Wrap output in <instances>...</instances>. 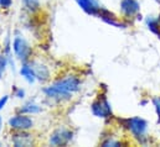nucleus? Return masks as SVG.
<instances>
[{"label": "nucleus", "mask_w": 160, "mask_h": 147, "mask_svg": "<svg viewBox=\"0 0 160 147\" xmlns=\"http://www.w3.org/2000/svg\"><path fill=\"white\" fill-rule=\"evenodd\" d=\"M99 145L103 147H119L123 146L124 142L119 139H116L114 136H106L104 140H102L99 142Z\"/></svg>", "instance_id": "obj_16"}, {"label": "nucleus", "mask_w": 160, "mask_h": 147, "mask_svg": "<svg viewBox=\"0 0 160 147\" xmlns=\"http://www.w3.org/2000/svg\"><path fill=\"white\" fill-rule=\"evenodd\" d=\"M19 74L22 77V79L29 83V84H34L36 80V75L34 72V68L30 64V62H25V63H21V66L19 67Z\"/></svg>", "instance_id": "obj_13"}, {"label": "nucleus", "mask_w": 160, "mask_h": 147, "mask_svg": "<svg viewBox=\"0 0 160 147\" xmlns=\"http://www.w3.org/2000/svg\"><path fill=\"white\" fill-rule=\"evenodd\" d=\"M144 22H145V26L148 27V30L157 35L160 41V14L158 16H153V15H149L144 19Z\"/></svg>", "instance_id": "obj_14"}, {"label": "nucleus", "mask_w": 160, "mask_h": 147, "mask_svg": "<svg viewBox=\"0 0 160 147\" xmlns=\"http://www.w3.org/2000/svg\"><path fill=\"white\" fill-rule=\"evenodd\" d=\"M0 146H2V141L1 140H0Z\"/></svg>", "instance_id": "obj_25"}, {"label": "nucleus", "mask_w": 160, "mask_h": 147, "mask_svg": "<svg viewBox=\"0 0 160 147\" xmlns=\"http://www.w3.org/2000/svg\"><path fill=\"white\" fill-rule=\"evenodd\" d=\"M98 19H101L103 22H106L107 25H111L112 27H116V29H122V30H125L129 27L130 24H128L127 21H124L120 16H117L113 11L106 9L104 6L102 7L99 15H98Z\"/></svg>", "instance_id": "obj_10"}, {"label": "nucleus", "mask_w": 160, "mask_h": 147, "mask_svg": "<svg viewBox=\"0 0 160 147\" xmlns=\"http://www.w3.org/2000/svg\"><path fill=\"white\" fill-rule=\"evenodd\" d=\"M142 5L139 0H120L119 2V15L120 17L130 24L135 20L137 15L140 12Z\"/></svg>", "instance_id": "obj_7"}, {"label": "nucleus", "mask_w": 160, "mask_h": 147, "mask_svg": "<svg viewBox=\"0 0 160 147\" xmlns=\"http://www.w3.org/2000/svg\"><path fill=\"white\" fill-rule=\"evenodd\" d=\"M8 67H9L8 58H6V56H5L4 53H1V55H0V79L4 77V73H5V71L8 69Z\"/></svg>", "instance_id": "obj_18"}, {"label": "nucleus", "mask_w": 160, "mask_h": 147, "mask_svg": "<svg viewBox=\"0 0 160 147\" xmlns=\"http://www.w3.org/2000/svg\"><path fill=\"white\" fill-rule=\"evenodd\" d=\"M12 90H14L12 94H14V97H15L16 99H19V100H24V99H25V97H26V90H25L24 88L14 85Z\"/></svg>", "instance_id": "obj_19"}, {"label": "nucleus", "mask_w": 160, "mask_h": 147, "mask_svg": "<svg viewBox=\"0 0 160 147\" xmlns=\"http://www.w3.org/2000/svg\"><path fill=\"white\" fill-rule=\"evenodd\" d=\"M1 53H2V46L0 45V55H1Z\"/></svg>", "instance_id": "obj_24"}, {"label": "nucleus", "mask_w": 160, "mask_h": 147, "mask_svg": "<svg viewBox=\"0 0 160 147\" xmlns=\"http://www.w3.org/2000/svg\"><path fill=\"white\" fill-rule=\"evenodd\" d=\"M16 111L34 116V115H39V114L42 112V105H41L40 103H38L36 100L30 99V100H26L20 108H18Z\"/></svg>", "instance_id": "obj_12"}, {"label": "nucleus", "mask_w": 160, "mask_h": 147, "mask_svg": "<svg viewBox=\"0 0 160 147\" xmlns=\"http://www.w3.org/2000/svg\"><path fill=\"white\" fill-rule=\"evenodd\" d=\"M8 102H9V95H2V97H0V111L6 107Z\"/></svg>", "instance_id": "obj_21"}, {"label": "nucleus", "mask_w": 160, "mask_h": 147, "mask_svg": "<svg viewBox=\"0 0 160 147\" xmlns=\"http://www.w3.org/2000/svg\"><path fill=\"white\" fill-rule=\"evenodd\" d=\"M12 5V0H0V9L9 10Z\"/></svg>", "instance_id": "obj_20"}, {"label": "nucleus", "mask_w": 160, "mask_h": 147, "mask_svg": "<svg viewBox=\"0 0 160 147\" xmlns=\"http://www.w3.org/2000/svg\"><path fill=\"white\" fill-rule=\"evenodd\" d=\"M10 144L15 147H29L36 145V136L32 131H11Z\"/></svg>", "instance_id": "obj_8"}, {"label": "nucleus", "mask_w": 160, "mask_h": 147, "mask_svg": "<svg viewBox=\"0 0 160 147\" xmlns=\"http://www.w3.org/2000/svg\"><path fill=\"white\" fill-rule=\"evenodd\" d=\"M2 127H4V120H2V116L0 115V131L2 130Z\"/></svg>", "instance_id": "obj_22"}, {"label": "nucleus", "mask_w": 160, "mask_h": 147, "mask_svg": "<svg viewBox=\"0 0 160 147\" xmlns=\"http://www.w3.org/2000/svg\"><path fill=\"white\" fill-rule=\"evenodd\" d=\"M53 88H56L58 92L73 97L76 93H78L82 88V79L77 74L67 73L63 74L62 77H58L56 79H53L50 83Z\"/></svg>", "instance_id": "obj_2"}, {"label": "nucleus", "mask_w": 160, "mask_h": 147, "mask_svg": "<svg viewBox=\"0 0 160 147\" xmlns=\"http://www.w3.org/2000/svg\"><path fill=\"white\" fill-rule=\"evenodd\" d=\"M89 110L92 112V115L97 119H103V120H109L114 116L113 114V108L111 102L108 100V97L106 93H99L96 99L91 103L89 105Z\"/></svg>", "instance_id": "obj_4"}, {"label": "nucleus", "mask_w": 160, "mask_h": 147, "mask_svg": "<svg viewBox=\"0 0 160 147\" xmlns=\"http://www.w3.org/2000/svg\"><path fill=\"white\" fill-rule=\"evenodd\" d=\"M120 127L130 135V137L139 145L147 146L150 144L149 136V122L142 116H130V117H117Z\"/></svg>", "instance_id": "obj_1"}, {"label": "nucleus", "mask_w": 160, "mask_h": 147, "mask_svg": "<svg viewBox=\"0 0 160 147\" xmlns=\"http://www.w3.org/2000/svg\"><path fill=\"white\" fill-rule=\"evenodd\" d=\"M148 103H149V100H143V102H140V105H142V107H145Z\"/></svg>", "instance_id": "obj_23"}, {"label": "nucleus", "mask_w": 160, "mask_h": 147, "mask_svg": "<svg viewBox=\"0 0 160 147\" xmlns=\"http://www.w3.org/2000/svg\"><path fill=\"white\" fill-rule=\"evenodd\" d=\"M75 140V131L65 125L55 127L47 136V144L50 146H68Z\"/></svg>", "instance_id": "obj_5"}, {"label": "nucleus", "mask_w": 160, "mask_h": 147, "mask_svg": "<svg viewBox=\"0 0 160 147\" xmlns=\"http://www.w3.org/2000/svg\"><path fill=\"white\" fill-rule=\"evenodd\" d=\"M30 64L34 68V72L36 75V80L41 84H46L52 79V71L50 68V66L38 58H32L30 61Z\"/></svg>", "instance_id": "obj_9"}, {"label": "nucleus", "mask_w": 160, "mask_h": 147, "mask_svg": "<svg viewBox=\"0 0 160 147\" xmlns=\"http://www.w3.org/2000/svg\"><path fill=\"white\" fill-rule=\"evenodd\" d=\"M75 1L82 11H84L87 15L94 16V17H98V15L103 7V5L101 4L99 0H75Z\"/></svg>", "instance_id": "obj_11"}, {"label": "nucleus", "mask_w": 160, "mask_h": 147, "mask_svg": "<svg viewBox=\"0 0 160 147\" xmlns=\"http://www.w3.org/2000/svg\"><path fill=\"white\" fill-rule=\"evenodd\" d=\"M21 2H22L24 10L29 15H36V14L40 12L41 9H42L41 0H21Z\"/></svg>", "instance_id": "obj_15"}, {"label": "nucleus", "mask_w": 160, "mask_h": 147, "mask_svg": "<svg viewBox=\"0 0 160 147\" xmlns=\"http://www.w3.org/2000/svg\"><path fill=\"white\" fill-rule=\"evenodd\" d=\"M150 102H152V105L154 107V110L158 117V125H160V95H154Z\"/></svg>", "instance_id": "obj_17"}, {"label": "nucleus", "mask_w": 160, "mask_h": 147, "mask_svg": "<svg viewBox=\"0 0 160 147\" xmlns=\"http://www.w3.org/2000/svg\"><path fill=\"white\" fill-rule=\"evenodd\" d=\"M8 127L10 131H32L36 126V121L32 115L16 111L8 119Z\"/></svg>", "instance_id": "obj_6"}, {"label": "nucleus", "mask_w": 160, "mask_h": 147, "mask_svg": "<svg viewBox=\"0 0 160 147\" xmlns=\"http://www.w3.org/2000/svg\"><path fill=\"white\" fill-rule=\"evenodd\" d=\"M12 53L18 62H30L34 58V47L26 37L16 32L12 38Z\"/></svg>", "instance_id": "obj_3"}]
</instances>
